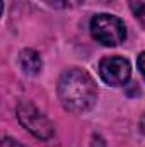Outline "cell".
I'll use <instances>...</instances> for the list:
<instances>
[{"label":"cell","mask_w":145,"mask_h":147,"mask_svg":"<svg viewBox=\"0 0 145 147\" xmlns=\"http://www.w3.org/2000/svg\"><path fill=\"white\" fill-rule=\"evenodd\" d=\"M17 118L21 125L26 130H29L36 139L48 140L55 134V127L51 125V121L31 101H21L17 105Z\"/></svg>","instance_id":"obj_3"},{"label":"cell","mask_w":145,"mask_h":147,"mask_svg":"<svg viewBox=\"0 0 145 147\" xmlns=\"http://www.w3.org/2000/svg\"><path fill=\"white\" fill-rule=\"evenodd\" d=\"M2 147H26V146H22L21 142L14 140V139H10V137H5V139L2 140Z\"/></svg>","instance_id":"obj_7"},{"label":"cell","mask_w":145,"mask_h":147,"mask_svg":"<svg viewBox=\"0 0 145 147\" xmlns=\"http://www.w3.org/2000/svg\"><path fill=\"white\" fill-rule=\"evenodd\" d=\"M58 96L65 110L72 113H84L94 106L97 91L92 77L85 70L70 69L60 77Z\"/></svg>","instance_id":"obj_1"},{"label":"cell","mask_w":145,"mask_h":147,"mask_svg":"<svg viewBox=\"0 0 145 147\" xmlns=\"http://www.w3.org/2000/svg\"><path fill=\"white\" fill-rule=\"evenodd\" d=\"M137 65H138V70L142 74V77L145 79V51L138 55V60H137Z\"/></svg>","instance_id":"obj_8"},{"label":"cell","mask_w":145,"mask_h":147,"mask_svg":"<svg viewBox=\"0 0 145 147\" xmlns=\"http://www.w3.org/2000/svg\"><path fill=\"white\" fill-rule=\"evenodd\" d=\"M132 65L123 57H106L99 63V75L109 86H123L128 82Z\"/></svg>","instance_id":"obj_4"},{"label":"cell","mask_w":145,"mask_h":147,"mask_svg":"<svg viewBox=\"0 0 145 147\" xmlns=\"http://www.w3.org/2000/svg\"><path fill=\"white\" fill-rule=\"evenodd\" d=\"M91 33L103 46H118L126 38V28L116 16L97 14L91 21Z\"/></svg>","instance_id":"obj_2"},{"label":"cell","mask_w":145,"mask_h":147,"mask_svg":"<svg viewBox=\"0 0 145 147\" xmlns=\"http://www.w3.org/2000/svg\"><path fill=\"white\" fill-rule=\"evenodd\" d=\"M19 63H21V69L29 75H38L43 69V60L39 53L31 48H26L19 53Z\"/></svg>","instance_id":"obj_5"},{"label":"cell","mask_w":145,"mask_h":147,"mask_svg":"<svg viewBox=\"0 0 145 147\" xmlns=\"http://www.w3.org/2000/svg\"><path fill=\"white\" fill-rule=\"evenodd\" d=\"M128 5L132 14L145 22V0H128Z\"/></svg>","instance_id":"obj_6"}]
</instances>
